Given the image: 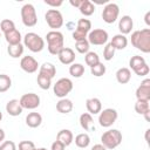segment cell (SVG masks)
Listing matches in <instances>:
<instances>
[{
    "label": "cell",
    "instance_id": "cell-2",
    "mask_svg": "<svg viewBox=\"0 0 150 150\" xmlns=\"http://www.w3.org/2000/svg\"><path fill=\"white\" fill-rule=\"evenodd\" d=\"M46 40L48 43V52L53 55H57L63 46V34L59 30H50L46 34Z\"/></svg>",
    "mask_w": 150,
    "mask_h": 150
},
{
    "label": "cell",
    "instance_id": "cell-30",
    "mask_svg": "<svg viewBox=\"0 0 150 150\" xmlns=\"http://www.w3.org/2000/svg\"><path fill=\"white\" fill-rule=\"evenodd\" d=\"M69 74L74 77H81L84 74V66L81 63H71L69 67Z\"/></svg>",
    "mask_w": 150,
    "mask_h": 150
},
{
    "label": "cell",
    "instance_id": "cell-9",
    "mask_svg": "<svg viewBox=\"0 0 150 150\" xmlns=\"http://www.w3.org/2000/svg\"><path fill=\"white\" fill-rule=\"evenodd\" d=\"M118 13H120V7L115 2H109L103 7L102 11V19L104 22L107 23H112L116 21V19L118 18Z\"/></svg>",
    "mask_w": 150,
    "mask_h": 150
},
{
    "label": "cell",
    "instance_id": "cell-25",
    "mask_svg": "<svg viewBox=\"0 0 150 150\" xmlns=\"http://www.w3.org/2000/svg\"><path fill=\"white\" fill-rule=\"evenodd\" d=\"M40 74H43V75H46V76H48V77H50V79H53L54 76H55V74H56V68H55V66L53 64V63H50V62H45L41 67H40V71H39Z\"/></svg>",
    "mask_w": 150,
    "mask_h": 150
},
{
    "label": "cell",
    "instance_id": "cell-53",
    "mask_svg": "<svg viewBox=\"0 0 150 150\" xmlns=\"http://www.w3.org/2000/svg\"><path fill=\"white\" fill-rule=\"evenodd\" d=\"M1 120H2V112L0 111V121H1Z\"/></svg>",
    "mask_w": 150,
    "mask_h": 150
},
{
    "label": "cell",
    "instance_id": "cell-10",
    "mask_svg": "<svg viewBox=\"0 0 150 150\" xmlns=\"http://www.w3.org/2000/svg\"><path fill=\"white\" fill-rule=\"evenodd\" d=\"M87 40L91 45H96V46L103 45L108 40V32L102 28H95L88 33Z\"/></svg>",
    "mask_w": 150,
    "mask_h": 150
},
{
    "label": "cell",
    "instance_id": "cell-12",
    "mask_svg": "<svg viewBox=\"0 0 150 150\" xmlns=\"http://www.w3.org/2000/svg\"><path fill=\"white\" fill-rule=\"evenodd\" d=\"M20 67L22 70H25L26 73H35L38 70V67H39V63L38 61L30 56V55H26L21 59L20 61Z\"/></svg>",
    "mask_w": 150,
    "mask_h": 150
},
{
    "label": "cell",
    "instance_id": "cell-47",
    "mask_svg": "<svg viewBox=\"0 0 150 150\" xmlns=\"http://www.w3.org/2000/svg\"><path fill=\"white\" fill-rule=\"evenodd\" d=\"M91 150H107L102 144H95L93 148H91Z\"/></svg>",
    "mask_w": 150,
    "mask_h": 150
},
{
    "label": "cell",
    "instance_id": "cell-29",
    "mask_svg": "<svg viewBox=\"0 0 150 150\" xmlns=\"http://www.w3.org/2000/svg\"><path fill=\"white\" fill-rule=\"evenodd\" d=\"M90 143V137L88 134L86 132H82V134H79L76 137H75V144L79 146V148H87Z\"/></svg>",
    "mask_w": 150,
    "mask_h": 150
},
{
    "label": "cell",
    "instance_id": "cell-26",
    "mask_svg": "<svg viewBox=\"0 0 150 150\" xmlns=\"http://www.w3.org/2000/svg\"><path fill=\"white\" fill-rule=\"evenodd\" d=\"M79 9L83 15L88 16V15H91L95 12V6L90 0H82V4L79 7Z\"/></svg>",
    "mask_w": 150,
    "mask_h": 150
},
{
    "label": "cell",
    "instance_id": "cell-45",
    "mask_svg": "<svg viewBox=\"0 0 150 150\" xmlns=\"http://www.w3.org/2000/svg\"><path fill=\"white\" fill-rule=\"evenodd\" d=\"M62 0H45V4L46 5H49V6H53V7H59L62 5Z\"/></svg>",
    "mask_w": 150,
    "mask_h": 150
},
{
    "label": "cell",
    "instance_id": "cell-17",
    "mask_svg": "<svg viewBox=\"0 0 150 150\" xmlns=\"http://www.w3.org/2000/svg\"><path fill=\"white\" fill-rule=\"evenodd\" d=\"M86 107L87 110L89 111V114H98L102 109V103L97 97H91V98H87L86 101Z\"/></svg>",
    "mask_w": 150,
    "mask_h": 150
},
{
    "label": "cell",
    "instance_id": "cell-49",
    "mask_svg": "<svg viewBox=\"0 0 150 150\" xmlns=\"http://www.w3.org/2000/svg\"><path fill=\"white\" fill-rule=\"evenodd\" d=\"M149 135H150V129H146V131H145V141H146V143H148V144L150 143V139H149Z\"/></svg>",
    "mask_w": 150,
    "mask_h": 150
},
{
    "label": "cell",
    "instance_id": "cell-18",
    "mask_svg": "<svg viewBox=\"0 0 150 150\" xmlns=\"http://www.w3.org/2000/svg\"><path fill=\"white\" fill-rule=\"evenodd\" d=\"M41 123H42V116L36 111H32L26 116V124L29 128H38Z\"/></svg>",
    "mask_w": 150,
    "mask_h": 150
},
{
    "label": "cell",
    "instance_id": "cell-20",
    "mask_svg": "<svg viewBox=\"0 0 150 150\" xmlns=\"http://www.w3.org/2000/svg\"><path fill=\"white\" fill-rule=\"evenodd\" d=\"M110 45L115 48V50L116 49H124L128 45V39L123 34H116V35L112 36Z\"/></svg>",
    "mask_w": 150,
    "mask_h": 150
},
{
    "label": "cell",
    "instance_id": "cell-51",
    "mask_svg": "<svg viewBox=\"0 0 150 150\" xmlns=\"http://www.w3.org/2000/svg\"><path fill=\"white\" fill-rule=\"evenodd\" d=\"M4 139H5V131L0 128V143H1Z\"/></svg>",
    "mask_w": 150,
    "mask_h": 150
},
{
    "label": "cell",
    "instance_id": "cell-39",
    "mask_svg": "<svg viewBox=\"0 0 150 150\" xmlns=\"http://www.w3.org/2000/svg\"><path fill=\"white\" fill-rule=\"evenodd\" d=\"M114 55H115V48L110 43H107L104 49H103V57H104V60L110 61L114 57Z\"/></svg>",
    "mask_w": 150,
    "mask_h": 150
},
{
    "label": "cell",
    "instance_id": "cell-42",
    "mask_svg": "<svg viewBox=\"0 0 150 150\" xmlns=\"http://www.w3.org/2000/svg\"><path fill=\"white\" fill-rule=\"evenodd\" d=\"M138 76H144V75H146L148 73H149V66L146 64V63H144L143 66H141L139 68H137L136 70H134Z\"/></svg>",
    "mask_w": 150,
    "mask_h": 150
},
{
    "label": "cell",
    "instance_id": "cell-50",
    "mask_svg": "<svg viewBox=\"0 0 150 150\" xmlns=\"http://www.w3.org/2000/svg\"><path fill=\"white\" fill-rule=\"evenodd\" d=\"M143 115H144V117H145V121L150 122V110H148V111H146V112H144Z\"/></svg>",
    "mask_w": 150,
    "mask_h": 150
},
{
    "label": "cell",
    "instance_id": "cell-19",
    "mask_svg": "<svg viewBox=\"0 0 150 150\" xmlns=\"http://www.w3.org/2000/svg\"><path fill=\"white\" fill-rule=\"evenodd\" d=\"M74 139V136H73V132L68 129H62L57 132L56 135V141L61 142L62 144H64L66 146H68Z\"/></svg>",
    "mask_w": 150,
    "mask_h": 150
},
{
    "label": "cell",
    "instance_id": "cell-4",
    "mask_svg": "<svg viewBox=\"0 0 150 150\" xmlns=\"http://www.w3.org/2000/svg\"><path fill=\"white\" fill-rule=\"evenodd\" d=\"M23 43L33 53L41 52L43 49V47H45V40L39 34H36L34 32H29V33H27L25 35Z\"/></svg>",
    "mask_w": 150,
    "mask_h": 150
},
{
    "label": "cell",
    "instance_id": "cell-8",
    "mask_svg": "<svg viewBox=\"0 0 150 150\" xmlns=\"http://www.w3.org/2000/svg\"><path fill=\"white\" fill-rule=\"evenodd\" d=\"M117 111L116 109H112V108H107V109H103L102 111H100V116H98V123L101 127H104V128H108L110 125H112L116 120H117Z\"/></svg>",
    "mask_w": 150,
    "mask_h": 150
},
{
    "label": "cell",
    "instance_id": "cell-44",
    "mask_svg": "<svg viewBox=\"0 0 150 150\" xmlns=\"http://www.w3.org/2000/svg\"><path fill=\"white\" fill-rule=\"evenodd\" d=\"M64 149H66V145L62 144V143L59 142V141H55V142H53V144H52V150H64Z\"/></svg>",
    "mask_w": 150,
    "mask_h": 150
},
{
    "label": "cell",
    "instance_id": "cell-40",
    "mask_svg": "<svg viewBox=\"0 0 150 150\" xmlns=\"http://www.w3.org/2000/svg\"><path fill=\"white\" fill-rule=\"evenodd\" d=\"M35 144L32 141H21L19 143V150H34Z\"/></svg>",
    "mask_w": 150,
    "mask_h": 150
},
{
    "label": "cell",
    "instance_id": "cell-54",
    "mask_svg": "<svg viewBox=\"0 0 150 150\" xmlns=\"http://www.w3.org/2000/svg\"><path fill=\"white\" fill-rule=\"evenodd\" d=\"M0 36H1V32H0Z\"/></svg>",
    "mask_w": 150,
    "mask_h": 150
},
{
    "label": "cell",
    "instance_id": "cell-6",
    "mask_svg": "<svg viewBox=\"0 0 150 150\" xmlns=\"http://www.w3.org/2000/svg\"><path fill=\"white\" fill-rule=\"evenodd\" d=\"M71 89H73V82L68 77H62V79L57 80L53 87L54 94L61 98L66 97V95L69 94L71 91Z\"/></svg>",
    "mask_w": 150,
    "mask_h": 150
},
{
    "label": "cell",
    "instance_id": "cell-35",
    "mask_svg": "<svg viewBox=\"0 0 150 150\" xmlns=\"http://www.w3.org/2000/svg\"><path fill=\"white\" fill-rule=\"evenodd\" d=\"M13 29H15V23H14L13 20H11V19H4V20H1V22H0V30L4 34L5 33H8V32H11Z\"/></svg>",
    "mask_w": 150,
    "mask_h": 150
},
{
    "label": "cell",
    "instance_id": "cell-22",
    "mask_svg": "<svg viewBox=\"0 0 150 150\" xmlns=\"http://www.w3.org/2000/svg\"><path fill=\"white\" fill-rule=\"evenodd\" d=\"M130 77H131V71H130L129 68L122 67V68L117 69V71H116V79H117V81L121 84L128 83L130 81Z\"/></svg>",
    "mask_w": 150,
    "mask_h": 150
},
{
    "label": "cell",
    "instance_id": "cell-14",
    "mask_svg": "<svg viewBox=\"0 0 150 150\" xmlns=\"http://www.w3.org/2000/svg\"><path fill=\"white\" fill-rule=\"evenodd\" d=\"M57 56H59L60 62L63 64H71L75 60V53L69 47H63L61 52L57 54Z\"/></svg>",
    "mask_w": 150,
    "mask_h": 150
},
{
    "label": "cell",
    "instance_id": "cell-52",
    "mask_svg": "<svg viewBox=\"0 0 150 150\" xmlns=\"http://www.w3.org/2000/svg\"><path fill=\"white\" fill-rule=\"evenodd\" d=\"M34 150H47V149H46V148H38V149H36V148H35V149H34Z\"/></svg>",
    "mask_w": 150,
    "mask_h": 150
},
{
    "label": "cell",
    "instance_id": "cell-15",
    "mask_svg": "<svg viewBox=\"0 0 150 150\" xmlns=\"http://www.w3.org/2000/svg\"><path fill=\"white\" fill-rule=\"evenodd\" d=\"M132 26H134V21L130 15H123L118 21V29L123 35L130 33L132 29Z\"/></svg>",
    "mask_w": 150,
    "mask_h": 150
},
{
    "label": "cell",
    "instance_id": "cell-28",
    "mask_svg": "<svg viewBox=\"0 0 150 150\" xmlns=\"http://www.w3.org/2000/svg\"><path fill=\"white\" fill-rule=\"evenodd\" d=\"M91 29V22L90 20L88 19H79L77 21V25H76V30L81 32V33H84V34H88Z\"/></svg>",
    "mask_w": 150,
    "mask_h": 150
},
{
    "label": "cell",
    "instance_id": "cell-33",
    "mask_svg": "<svg viewBox=\"0 0 150 150\" xmlns=\"http://www.w3.org/2000/svg\"><path fill=\"white\" fill-rule=\"evenodd\" d=\"M144 63H146V62H145L144 57L141 56V55H134V56L129 60V66L131 67L132 70H136L137 68H139V67L143 66Z\"/></svg>",
    "mask_w": 150,
    "mask_h": 150
},
{
    "label": "cell",
    "instance_id": "cell-41",
    "mask_svg": "<svg viewBox=\"0 0 150 150\" xmlns=\"http://www.w3.org/2000/svg\"><path fill=\"white\" fill-rule=\"evenodd\" d=\"M0 150H16V145L13 141H5L0 144Z\"/></svg>",
    "mask_w": 150,
    "mask_h": 150
},
{
    "label": "cell",
    "instance_id": "cell-24",
    "mask_svg": "<svg viewBox=\"0 0 150 150\" xmlns=\"http://www.w3.org/2000/svg\"><path fill=\"white\" fill-rule=\"evenodd\" d=\"M80 124L87 131L93 130L94 129V125H93V117H91V115L89 112L81 114V116H80Z\"/></svg>",
    "mask_w": 150,
    "mask_h": 150
},
{
    "label": "cell",
    "instance_id": "cell-11",
    "mask_svg": "<svg viewBox=\"0 0 150 150\" xmlns=\"http://www.w3.org/2000/svg\"><path fill=\"white\" fill-rule=\"evenodd\" d=\"M19 102H20L22 108L35 109V108H38L40 105V97L35 93H27V94H23L20 97Z\"/></svg>",
    "mask_w": 150,
    "mask_h": 150
},
{
    "label": "cell",
    "instance_id": "cell-36",
    "mask_svg": "<svg viewBox=\"0 0 150 150\" xmlns=\"http://www.w3.org/2000/svg\"><path fill=\"white\" fill-rule=\"evenodd\" d=\"M84 61L89 67H93L100 62V57L95 52H88V53H86Z\"/></svg>",
    "mask_w": 150,
    "mask_h": 150
},
{
    "label": "cell",
    "instance_id": "cell-5",
    "mask_svg": "<svg viewBox=\"0 0 150 150\" xmlns=\"http://www.w3.org/2000/svg\"><path fill=\"white\" fill-rule=\"evenodd\" d=\"M21 19L25 26L27 27H33L38 22V15L35 7L32 4H25L21 7Z\"/></svg>",
    "mask_w": 150,
    "mask_h": 150
},
{
    "label": "cell",
    "instance_id": "cell-48",
    "mask_svg": "<svg viewBox=\"0 0 150 150\" xmlns=\"http://www.w3.org/2000/svg\"><path fill=\"white\" fill-rule=\"evenodd\" d=\"M144 20H145V23L146 25H150V11H148L144 15Z\"/></svg>",
    "mask_w": 150,
    "mask_h": 150
},
{
    "label": "cell",
    "instance_id": "cell-31",
    "mask_svg": "<svg viewBox=\"0 0 150 150\" xmlns=\"http://www.w3.org/2000/svg\"><path fill=\"white\" fill-rule=\"evenodd\" d=\"M36 81H38V84H39V87L41 89L47 90V89L50 88V84H52V79L50 77H48V76L39 73L38 77H36Z\"/></svg>",
    "mask_w": 150,
    "mask_h": 150
},
{
    "label": "cell",
    "instance_id": "cell-27",
    "mask_svg": "<svg viewBox=\"0 0 150 150\" xmlns=\"http://www.w3.org/2000/svg\"><path fill=\"white\" fill-rule=\"evenodd\" d=\"M7 53H8V55L11 57L16 59V57H19V56L22 55V53H23V46L21 43H19V45H8Z\"/></svg>",
    "mask_w": 150,
    "mask_h": 150
},
{
    "label": "cell",
    "instance_id": "cell-37",
    "mask_svg": "<svg viewBox=\"0 0 150 150\" xmlns=\"http://www.w3.org/2000/svg\"><path fill=\"white\" fill-rule=\"evenodd\" d=\"M105 70H107V69H105V66H104L103 63H101V62H98L97 64H95V66L90 67V73H91V75L97 76V77H100V76L104 75Z\"/></svg>",
    "mask_w": 150,
    "mask_h": 150
},
{
    "label": "cell",
    "instance_id": "cell-32",
    "mask_svg": "<svg viewBox=\"0 0 150 150\" xmlns=\"http://www.w3.org/2000/svg\"><path fill=\"white\" fill-rule=\"evenodd\" d=\"M12 86V80L6 74H0V93L7 91Z\"/></svg>",
    "mask_w": 150,
    "mask_h": 150
},
{
    "label": "cell",
    "instance_id": "cell-43",
    "mask_svg": "<svg viewBox=\"0 0 150 150\" xmlns=\"http://www.w3.org/2000/svg\"><path fill=\"white\" fill-rule=\"evenodd\" d=\"M87 35L88 34H84V33H81V32H79V30H74L73 32V39L75 40V41H80V40H84V39H87Z\"/></svg>",
    "mask_w": 150,
    "mask_h": 150
},
{
    "label": "cell",
    "instance_id": "cell-46",
    "mask_svg": "<svg viewBox=\"0 0 150 150\" xmlns=\"http://www.w3.org/2000/svg\"><path fill=\"white\" fill-rule=\"evenodd\" d=\"M69 2H70V5H71V6H74V7H77V8H79V7L81 6V4H82V0H70Z\"/></svg>",
    "mask_w": 150,
    "mask_h": 150
},
{
    "label": "cell",
    "instance_id": "cell-7",
    "mask_svg": "<svg viewBox=\"0 0 150 150\" xmlns=\"http://www.w3.org/2000/svg\"><path fill=\"white\" fill-rule=\"evenodd\" d=\"M45 19L47 25L53 28V30H56L63 25V16L59 9H48L45 14Z\"/></svg>",
    "mask_w": 150,
    "mask_h": 150
},
{
    "label": "cell",
    "instance_id": "cell-21",
    "mask_svg": "<svg viewBox=\"0 0 150 150\" xmlns=\"http://www.w3.org/2000/svg\"><path fill=\"white\" fill-rule=\"evenodd\" d=\"M56 110L60 114H68L73 110V102L69 98L63 97L56 103Z\"/></svg>",
    "mask_w": 150,
    "mask_h": 150
},
{
    "label": "cell",
    "instance_id": "cell-1",
    "mask_svg": "<svg viewBox=\"0 0 150 150\" xmlns=\"http://www.w3.org/2000/svg\"><path fill=\"white\" fill-rule=\"evenodd\" d=\"M131 43L134 47L143 53L150 52V29L144 28L141 30H135L131 34Z\"/></svg>",
    "mask_w": 150,
    "mask_h": 150
},
{
    "label": "cell",
    "instance_id": "cell-38",
    "mask_svg": "<svg viewBox=\"0 0 150 150\" xmlns=\"http://www.w3.org/2000/svg\"><path fill=\"white\" fill-rule=\"evenodd\" d=\"M89 45H90V43L88 42V40L84 39V40L76 41V42H75V48H76V50H77L79 53L84 54V53H88V50H89Z\"/></svg>",
    "mask_w": 150,
    "mask_h": 150
},
{
    "label": "cell",
    "instance_id": "cell-16",
    "mask_svg": "<svg viewBox=\"0 0 150 150\" xmlns=\"http://www.w3.org/2000/svg\"><path fill=\"white\" fill-rule=\"evenodd\" d=\"M22 107L19 102V100H9L7 103H6V111L8 112V115L11 116H19L21 112H22Z\"/></svg>",
    "mask_w": 150,
    "mask_h": 150
},
{
    "label": "cell",
    "instance_id": "cell-3",
    "mask_svg": "<svg viewBox=\"0 0 150 150\" xmlns=\"http://www.w3.org/2000/svg\"><path fill=\"white\" fill-rule=\"evenodd\" d=\"M101 141H102V145L105 149H114V148H116L121 144L122 134L117 129H110V130L102 134Z\"/></svg>",
    "mask_w": 150,
    "mask_h": 150
},
{
    "label": "cell",
    "instance_id": "cell-34",
    "mask_svg": "<svg viewBox=\"0 0 150 150\" xmlns=\"http://www.w3.org/2000/svg\"><path fill=\"white\" fill-rule=\"evenodd\" d=\"M135 110L137 114L143 115L144 112H146L148 110H150L149 107V101H144V100H137L135 103Z\"/></svg>",
    "mask_w": 150,
    "mask_h": 150
},
{
    "label": "cell",
    "instance_id": "cell-13",
    "mask_svg": "<svg viewBox=\"0 0 150 150\" xmlns=\"http://www.w3.org/2000/svg\"><path fill=\"white\" fill-rule=\"evenodd\" d=\"M136 97L137 100L150 101V79H145L136 89Z\"/></svg>",
    "mask_w": 150,
    "mask_h": 150
},
{
    "label": "cell",
    "instance_id": "cell-23",
    "mask_svg": "<svg viewBox=\"0 0 150 150\" xmlns=\"http://www.w3.org/2000/svg\"><path fill=\"white\" fill-rule=\"evenodd\" d=\"M21 34L16 28L8 33H5V40L7 41L8 45H19L21 43Z\"/></svg>",
    "mask_w": 150,
    "mask_h": 150
}]
</instances>
